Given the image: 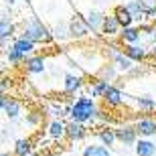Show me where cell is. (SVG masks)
<instances>
[{"mask_svg":"<svg viewBox=\"0 0 156 156\" xmlns=\"http://www.w3.org/2000/svg\"><path fill=\"white\" fill-rule=\"evenodd\" d=\"M8 41H10V39H4V37H0V49H4V51H6V49H8Z\"/></svg>","mask_w":156,"mask_h":156,"instance_id":"obj_33","label":"cell"},{"mask_svg":"<svg viewBox=\"0 0 156 156\" xmlns=\"http://www.w3.org/2000/svg\"><path fill=\"white\" fill-rule=\"evenodd\" d=\"M112 14L118 18V23H120L122 29H124V27H132V23L136 20V18H134V14L128 10L126 4H118L116 8H114V12H112Z\"/></svg>","mask_w":156,"mask_h":156,"instance_id":"obj_13","label":"cell"},{"mask_svg":"<svg viewBox=\"0 0 156 156\" xmlns=\"http://www.w3.org/2000/svg\"><path fill=\"white\" fill-rule=\"evenodd\" d=\"M134 104L144 114H150V112L156 110V99L152 95H134Z\"/></svg>","mask_w":156,"mask_h":156,"instance_id":"obj_17","label":"cell"},{"mask_svg":"<svg viewBox=\"0 0 156 156\" xmlns=\"http://www.w3.org/2000/svg\"><path fill=\"white\" fill-rule=\"evenodd\" d=\"M24 2H29V0H24Z\"/></svg>","mask_w":156,"mask_h":156,"instance_id":"obj_41","label":"cell"},{"mask_svg":"<svg viewBox=\"0 0 156 156\" xmlns=\"http://www.w3.org/2000/svg\"><path fill=\"white\" fill-rule=\"evenodd\" d=\"M8 85H10V83H8V79H0V91H6V89H8Z\"/></svg>","mask_w":156,"mask_h":156,"instance_id":"obj_32","label":"cell"},{"mask_svg":"<svg viewBox=\"0 0 156 156\" xmlns=\"http://www.w3.org/2000/svg\"><path fill=\"white\" fill-rule=\"evenodd\" d=\"M83 85H85L83 77H81V75H75V73H67V75H65V79H63V89H65L67 93L79 91Z\"/></svg>","mask_w":156,"mask_h":156,"instance_id":"obj_14","label":"cell"},{"mask_svg":"<svg viewBox=\"0 0 156 156\" xmlns=\"http://www.w3.org/2000/svg\"><path fill=\"white\" fill-rule=\"evenodd\" d=\"M104 104L108 105V108H112V110H118L122 104H124V99H126V95H124V91H122L120 85H114L112 83L110 87H108V91H105L104 98Z\"/></svg>","mask_w":156,"mask_h":156,"instance_id":"obj_6","label":"cell"},{"mask_svg":"<svg viewBox=\"0 0 156 156\" xmlns=\"http://www.w3.org/2000/svg\"><path fill=\"white\" fill-rule=\"evenodd\" d=\"M120 23H118V18L114 16V14H104V23H101V29H99V33L104 37H114V35H120Z\"/></svg>","mask_w":156,"mask_h":156,"instance_id":"obj_11","label":"cell"},{"mask_svg":"<svg viewBox=\"0 0 156 156\" xmlns=\"http://www.w3.org/2000/svg\"><path fill=\"white\" fill-rule=\"evenodd\" d=\"M118 67L114 63H104V65H99V69H98V77L99 79H105V81H116L118 79Z\"/></svg>","mask_w":156,"mask_h":156,"instance_id":"obj_19","label":"cell"},{"mask_svg":"<svg viewBox=\"0 0 156 156\" xmlns=\"http://www.w3.org/2000/svg\"><path fill=\"white\" fill-rule=\"evenodd\" d=\"M2 2H4L6 6H12V4H14V2H16V0H2Z\"/></svg>","mask_w":156,"mask_h":156,"instance_id":"obj_35","label":"cell"},{"mask_svg":"<svg viewBox=\"0 0 156 156\" xmlns=\"http://www.w3.org/2000/svg\"><path fill=\"white\" fill-rule=\"evenodd\" d=\"M2 110H4V114H6L8 120H16V118L23 114V104H20L16 98H6Z\"/></svg>","mask_w":156,"mask_h":156,"instance_id":"obj_15","label":"cell"},{"mask_svg":"<svg viewBox=\"0 0 156 156\" xmlns=\"http://www.w3.org/2000/svg\"><path fill=\"white\" fill-rule=\"evenodd\" d=\"M110 85H112L110 81L99 79V77H98L95 81H91V83H89V91H91V98H104Z\"/></svg>","mask_w":156,"mask_h":156,"instance_id":"obj_21","label":"cell"},{"mask_svg":"<svg viewBox=\"0 0 156 156\" xmlns=\"http://www.w3.org/2000/svg\"><path fill=\"white\" fill-rule=\"evenodd\" d=\"M124 53L132 59L134 63H146V61H150V59H148V51H146L142 45H138V43H134V45H124Z\"/></svg>","mask_w":156,"mask_h":156,"instance_id":"obj_8","label":"cell"},{"mask_svg":"<svg viewBox=\"0 0 156 156\" xmlns=\"http://www.w3.org/2000/svg\"><path fill=\"white\" fill-rule=\"evenodd\" d=\"M6 61L12 65V67H16V65H23V61H24V55L18 49H14V47H8L6 49Z\"/></svg>","mask_w":156,"mask_h":156,"instance_id":"obj_27","label":"cell"},{"mask_svg":"<svg viewBox=\"0 0 156 156\" xmlns=\"http://www.w3.org/2000/svg\"><path fill=\"white\" fill-rule=\"evenodd\" d=\"M23 67L30 75H41V73H45V69H47V59L43 57V55H35V53H33L29 57H24Z\"/></svg>","mask_w":156,"mask_h":156,"instance_id":"obj_4","label":"cell"},{"mask_svg":"<svg viewBox=\"0 0 156 156\" xmlns=\"http://www.w3.org/2000/svg\"><path fill=\"white\" fill-rule=\"evenodd\" d=\"M14 156H29L33 154V140L30 138H20L14 142Z\"/></svg>","mask_w":156,"mask_h":156,"instance_id":"obj_20","label":"cell"},{"mask_svg":"<svg viewBox=\"0 0 156 156\" xmlns=\"http://www.w3.org/2000/svg\"><path fill=\"white\" fill-rule=\"evenodd\" d=\"M110 57H112V63L116 65L118 71H122V73H128V71H130L134 65H136L124 51H112V53H110Z\"/></svg>","mask_w":156,"mask_h":156,"instance_id":"obj_10","label":"cell"},{"mask_svg":"<svg viewBox=\"0 0 156 156\" xmlns=\"http://www.w3.org/2000/svg\"><path fill=\"white\" fill-rule=\"evenodd\" d=\"M23 37H27V39H30V41H35V43H43V45H49V43H53V41H55L51 29H49L45 23H41L37 16L30 18L29 23L24 24Z\"/></svg>","mask_w":156,"mask_h":156,"instance_id":"obj_2","label":"cell"},{"mask_svg":"<svg viewBox=\"0 0 156 156\" xmlns=\"http://www.w3.org/2000/svg\"><path fill=\"white\" fill-rule=\"evenodd\" d=\"M12 47H14V49H18V51L23 53L24 57H29V55H33V53H35L37 43H35V41H30V39H27V37H23V35H20L18 39H14Z\"/></svg>","mask_w":156,"mask_h":156,"instance_id":"obj_18","label":"cell"},{"mask_svg":"<svg viewBox=\"0 0 156 156\" xmlns=\"http://www.w3.org/2000/svg\"><path fill=\"white\" fill-rule=\"evenodd\" d=\"M154 73H156V65H154Z\"/></svg>","mask_w":156,"mask_h":156,"instance_id":"obj_39","label":"cell"},{"mask_svg":"<svg viewBox=\"0 0 156 156\" xmlns=\"http://www.w3.org/2000/svg\"><path fill=\"white\" fill-rule=\"evenodd\" d=\"M146 73H148V69H146V67H138V65H134L132 69L128 71V77H144Z\"/></svg>","mask_w":156,"mask_h":156,"instance_id":"obj_31","label":"cell"},{"mask_svg":"<svg viewBox=\"0 0 156 156\" xmlns=\"http://www.w3.org/2000/svg\"><path fill=\"white\" fill-rule=\"evenodd\" d=\"M14 30H16V24L10 20L8 14H2V16H0V37L10 39V37L14 35Z\"/></svg>","mask_w":156,"mask_h":156,"instance_id":"obj_23","label":"cell"},{"mask_svg":"<svg viewBox=\"0 0 156 156\" xmlns=\"http://www.w3.org/2000/svg\"><path fill=\"white\" fill-rule=\"evenodd\" d=\"M154 27H156V20H154Z\"/></svg>","mask_w":156,"mask_h":156,"instance_id":"obj_40","label":"cell"},{"mask_svg":"<svg viewBox=\"0 0 156 156\" xmlns=\"http://www.w3.org/2000/svg\"><path fill=\"white\" fill-rule=\"evenodd\" d=\"M6 98H8V95H6L4 91H0V110L4 108V101H6Z\"/></svg>","mask_w":156,"mask_h":156,"instance_id":"obj_34","label":"cell"},{"mask_svg":"<svg viewBox=\"0 0 156 156\" xmlns=\"http://www.w3.org/2000/svg\"><path fill=\"white\" fill-rule=\"evenodd\" d=\"M152 18H154V20H156V10H154V16H152Z\"/></svg>","mask_w":156,"mask_h":156,"instance_id":"obj_38","label":"cell"},{"mask_svg":"<svg viewBox=\"0 0 156 156\" xmlns=\"http://www.w3.org/2000/svg\"><path fill=\"white\" fill-rule=\"evenodd\" d=\"M99 108L95 104V98H89V95H81L75 99V104L71 105V120L81 122V124H87V122H93L99 118Z\"/></svg>","mask_w":156,"mask_h":156,"instance_id":"obj_1","label":"cell"},{"mask_svg":"<svg viewBox=\"0 0 156 156\" xmlns=\"http://www.w3.org/2000/svg\"><path fill=\"white\" fill-rule=\"evenodd\" d=\"M51 33H53V37H55V41H67V39H71L69 37V23L65 24V23H59V24H55L51 29Z\"/></svg>","mask_w":156,"mask_h":156,"instance_id":"obj_28","label":"cell"},{"mask_svg":"<svg viewBox=\"0 0 156 156\" xmlns=\"http://www.w3.org/2000/svg\"><path fill=\"white\" fill-rule=\"evenodd\" d=\"M136 156H156V144L148 138L136 140Z\"/></svg>","mask_w":156,"mask_h":156,"instance_id":"obj_16","label":"cell"},{"mask_svg":"<svg viewBox=\"0 0 156 156\" xmlns=\"http://www.w3.org/2000/svg\"><path fill=\"white\" fill-rule=\"evenodd\" d=\"M120 43L122 45H134V43H138L140 37H142V30H140V27H124V29L120 30Z\"/></svg>","mask_w":156,"mask_h":156,"instance_id":"obj_12","label":"cell"},{"mask_svg":"<svg viewBox=\"0 0 156 156\" xmlns=\"http://www.w3.org/2000/svg\"><path fill=\"white\" fill-rule=\"evenodd\" d=\"M0 156H14V152H12V154H10V152H2Z\"/></svg>","mask_w":156,"mask_h":156,"instance_id":"obj_36","label":"cell"},{"mask_svg":"<svg viewBox=\"0 0 156 156\" xmlns=\"http://www.w3.org/2000/svg\"><path fill=\"white\" fill-rule=\"evenodd\" d=\"M65 136H67V138H69L71 142H79V140H83V138L87 136V128H85V124H81V122L71 120L69 124H67Z\"/></svg>","mask_w":156,"mask_h":156,"instance_id":"obj_9","label":"cell"},{"mask_svg":"<svg viewBox=\"0 0 156 156\" xmlns=\"http://www.w3.org/2000/svg\"><path fill=\"white\" fill-rule=\"evenodd\" d=\"M98 138H99V142L101 144H105V146H114L118 142V138H116V128H101V130H98Z\"/></svg>","mask_w":156,"mask_h":156,"instance_id":"obj_22","label":"cell"},{"mask_svg":"<svg viewBox=\"0 0 156 156\" xmlns=\"http://www.w3.org/2000/svg\"><path fill=\"white\" fill-rule=\"evenodd\" d=\"M65 130H67V124H65V122H61V120H53L51 124H49V128H47L49 136H51V138H55V140L63 138V136H65Z\"/></svg>","mask_w":156,"mask_h":156,"instance_id":"obj_25","label":"cell"},{"mask_svg":"<svg viewBox=\"0 0 156 156\" xmlns=\"http://www.w3.org/2000/svg\"><path fill=\"white\" fill-rule=\"evenodd\" d=\"M83 156H112V152L105 144H89L83 148Z\"/></svg>","mask_w":156,"mask_h":156,"instance_id":"obj_24","label":"cell"},{"mask_svg":"<svg viewBox=\"0 0 156 156\" xmlns=\"http://www.w3.org/2000/svg\"><path fill=\"white\" fill-rule=\"evenodd\" d=\"M116 138H118V142H120V144L132 146V144H136V140H138V130H136V126L122 124V126L116 128Z\"/></svg>","mask_w":156,"mask_h":156,"instance_id":"obj_5","label":"cell"},{"mask_svg":"<svg viewBox=\"0 0 156 156\" xmlns=\"http://www.w3.org/2000/svg\"><path fill=\"white\" fill-rule=\"evenodd\" d=\"M87 35H89V27L85 23V16L79 14V12H75L69 20V37L79 41V39H85Z\"/></svg>","mask_w":156,"mask_h":156,"instance_id":"obj_3","label":"cell"},{"mask_svg":"<svg viewBox=\"0 0 156 156\" xmlns=\"http://www.w3.org/2000/svg\"><path fill=\"white\" fill-rule=\"evenodd\" d=\"M29 156H41V154H35V152H33V154H29Z\"/></svg>","mask_w":156,"mask_h":156,"instance_id":"obj_37","label":"cell"},{"mask_svg":"<svg viewBox=\"0 0 156 156\" xmlns=\"http://www.w3.org/2000/svg\"><path fill=\"white\" fill-rule=\"evenodd\" d=\"M136 130H138L140 136L144 138H150V136H156V118H150V116H142L136 124Z\"/></svg>","mask_w":156,"mask_h":156,"instance_id":"obj_7","label":"cell"},{"mask_svg":"<svg viewBox=\"0 0 156 156\" xmlns=\"http://www.w3.org/2000/svg\"><path fill=\"white\" fill-rule=\"evenodd\" d=\"M41 122H43V114H39V112H29V114H27V124H29V126L37 128Z\"/></svg>","mask_w":156,"mask_h":156,"instance_id":"obj_30","label":"cell"},{"mask_svg":"<svg viewBox=\"0 0 156 156\" xmlns=\"http://www.w3.org/2000/svg\"><path fill=\"white\" fill-rule=\"evenodd\" d=\"M85 23L91 30H99L101 29V23H104V14L98 12V10H89L85 14Z\"/></svg>","mask_w":156,"mask_h":156,"instance_id":"obj_26","label":"cell"},{"mask_svg":"<svg viewBox=\"0 0 156 156\" xmlns=\"http://www.w3.org/2000/svg\"><path fill=\"white\" fill-rule=\"evenodd\" d=\"M126 6H128V10L134 14V18L144 16V4H142V0H128Z\"/></svg>","mask_w":156,"mask_h":156,"instance_id":"obj_29","label":"cell"}]
</instances>
